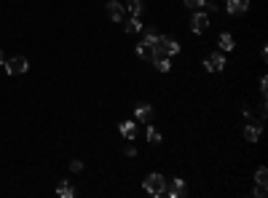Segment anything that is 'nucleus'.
Listing matches in <instances>:
<instances>
[{
	"mask_svg": "<svg viewBox=\"0 0 268 198\" xmlns=\"http://www.w3.org/2000/svg\"><path fill=\"white\" fill-rule=\"evenodd\" d=\"M142 188H145V193H150V196H164L167 177H164V174H158V172H153V174H147V177H145Z\"/></svg>",
	"mask_w": 268,
	"mask_h": 198,
	"instance_id": "1",
	"label": "nucleus"
},
{
	"mask_svg": "<svg viewBox=\"0 0 268 198\" xmlns=\"http://www.w3.org/2000/svg\"><path fill=\"white\" fill-rule=\"evenodd\" d=\"M5 72H8V75H22V72H27V59L24 56H11V59H5Z\"/></svg>",
	"mask_w": 268,
	"mask_h": 198,
	"instance_id": "2",
	"label": "nucleus"
},
{
	"mask_svg": "<svg viewBox=\"0 0 268 198\" xmlns=\"http://www.w3.org/2000/svg\"><path fill=\"white\" fill-rule=\"evenodd\" d=\"M191 30L196 32V35L207 32V30H209V14H204V11H196V14L191 16Z\"/></svg>",
	"mask_w": 268,
	"mask_h": 198,
	"instance_id": "3",
	"label": "nucleus"
},
{
	"mask_svg": "<svg viewBox=\"0 0 268 198\" xmlns=\"http://www.w3.org/2000/svg\"><path fill=\"white\" fill-rule=\"evenodd\" d=\"M204 67H207L209 72H223V67H225V56H223V51H215V54L209 56L207 62H204Z\"/></svg>",
	"mask_w": 268,
	"mask_h": 198,
	"instance_id": "4",
	"label": "nucleus"
},
{
	"mask_svg": "<svg viewBox=\"0 0 268 198\" xmlns=\"http://www.w3.org/2000/svg\"><path fill=\"white\" fill-rule=\"evenodd\" d=\"M164 193L167 196H172V198H180L182 193H185V182H182V179H167V188H164Z\"/></svg>",
	"mask_w": 268,
	"mask_h": 198,
	"instance_id": "5",
	"label": "nucleus"
},
{
	"mask_svg": "<svg viewBox=\"0 0 268 198\" xmlns=\"http://www.w3.org/2000/svg\"><path fill=\"white\" fill-rule=\"evenodd\" d=\"M105 8H107V16H110L113 22H123V11H126V8H123V3H118V0H110Z\"/></svg>",
	"mask_w": 268,
	"mask_h": 198,
	"instance_id": "6",
	"label": "nucleus"
},
{
	"mask_svg": "<svg viewBox=\"0 0 268 198\" xmlns=\"http://www.w3.org/2000/svg\"><path fill=\"white\" fill-rule=\"evenodd\" d=\"M225 8H228V14H233V16H239V14H244V11L249 8V0H225Z\"/></svg>",
	"mask_w": 268,
	"mask_h": 198,
	"instance_id": "7",
	"label": "nucleus"
},
{
	"mask_svg": "<svg viewBox=\"0 0 268 198\" xmlns=\"http://www.w3.org/2000/svg\"><path fill=\"white\" fill-rule=\"evenodd\" d=\"M134 118H137L140 123H147V121L153 118V107H150V105H140V107L134 110Z\"/></svg>",
	"mask_w": 268,
	"mask_h": 198,
	"instance_id": "8",
	"label": "nucleus"
},
{
	"mask_svg": "<svg viewBox=\"0 0 268 198\" xmlns=\"http://www.w3.org/2000/svg\"><path fill=\"white\" fill-rule=\"evenodd\" d=\"M161 46H164V51H167V56L180 54V43H177V41H172V38H161Z\"/></svg>",
	"mask_w": 268,
	"mask_h": 198,
	"instance_id": "9",
	"label": "nucleus"
},
{
	"mask_svg": "<svg viewBox=\"0 0 268 198\" xmlns=\"http://www.w3.org/2000/svg\"><path fill=\"white\" fill-rule=\"evenodd\" d=\"M260 132H263L260 126H252V123H249V126L244 129V139H247V142H258V139H260Z\"/></svg>",
	"mask_w": 268,
	"mask_h": 198,
	"instance_id": "10",
	"label": "nucleus"
},
{
	"mask_svg": "<svg viewBox=\"0 0 268 198\" xmlns=\"http://www.w3.org/2000/svg\"><path fill=\"white\" fill-rule=\"evenodd\" d=\"M118 132L123 134L126 139H134V134H137V126H134V121H123L121 126H118Z\"/></svg>",
	"mask_w": 268,
	"mask_h": 198,
	"instance_id": "11",
	"label": "nucleus"
},
{
	"mask_svg": "<svg viewBox=\"0 0 268 198\" xmlns=\"http://www.w3.org/2000/svg\"><path fill=\"white\" fill-rule=\"evenodd\" d=\"M158 41H161V35H158V32H156V27H147V30H145V41H142V43L153 48V46H156Z\"/></svg>",
	"mask_w": 268,
	"mask_h": 198,
	"instance_id": "12",
	"label": "nucleus"
},
{
	"mask_svg": "<svg viewBox=\"0 0 268 198\" xmlns=\"http://www.w3.org/2000/svg\"><path fill=\"white\" fill-rule=\"evenodd\" d=\"M218 46H220V51H233V38L228 35V32H223V35L218 38Z\"/></svg>",
	"mask_w": 268,
	"mask_h": 198,
	"instance_id": "13",
	"label": "nucleus"
},
{
	"mask_svg": "<svg viewBox=\"0 0 268 198\" xmlns=\"http://www.w3.org/2000/svg\"><path fill=\"white\" fill-rule=\"evenodd\" d=\"M56 193H59L62 198H73V196H75V190L70 188V182H67V179H62L59 188H56Z\"/></svg>",
	"mask_w": 268,
	"mask_h": 198,
	"instance_id": "14",
	"label": "nucleus"
},
{
	"mask_svg": "<svg viewBox=\"0 0 268 198\" xmlns=\"http://www.w3.org/2000/svg\"><path fill=\"white\" fill-rule=\"evenodd\" d=\"M123 30H126V32H140V30H142L140 19H137V16H132V19H126V22H123Z\"/></svg>",
	"mask_w": 268,
	"mask_h": 198,
	"instance_id": "15",
	"label": "nucleus"
},
{
	"mask_svg": "<svg viewBox=\"0 0 268 198\" xmlns=\"http://www.w3.org/2000/svg\"><path fill=\"white\" fill-rule=\"evenodd\" d=\"M142 5H145V3H142V0H126V11H132L134 16H137V14H140V11H142Z\"/></svg>",
	"mask_w": 268,
	"mask_h": 198,
	"instance_id": "16",
	"label": "nucleus"
},
{
	"mask_svg": "<svg viewBox=\"0 0 268 198\" xmlns=\"http://www.w3.org/2000/svg\"><path fill=\"white\" fill-rule=\"evenodd\" d=\"M150 54H153L150 46H145V43H140V46H137V56H140V59H150Z\"/></svg>",
	"mask_w": 268,
	"mask_h": 198,
	"instance_id": "17",
	"label": "nucleus"
},
{
	"mask_svg": "<svg viewBox=\"0 0 268 198\" xmlns=\"http://www.w3.org/2000/svg\"><path fill=\"white\" fill-rule=\"evenodd\" d=\"M255 182H268V169L260 166L258 172H255Z\"/></svg>",
	"mask_w": 268,
	"mask_h": 198,
	"instance_id": "18",
	"label": "nucleus"
},
{
	"mask_svg": "<svg viewBox=\"0 0 268 198\" xmlns=\"http://www.w3.org/2000/svg\"><path fill=\"white\" fill-rule=\"evenodd\" d=\"M147 142H150V145H158V142H161V134H158L156 129H147Z\"/></svg>",
	"mask_w": 268,
	"mask_h": 198,
	"instance_id": "19",
	"label": "nucleus"
},
{
	"mask_svg": "<svg viewBox=\"0 0 268 198\" xmlns=\"http://www.w3.org/2000/svg\"><path fill=\"white\" fill-rule=\"evenodd\" d=\"M182 3H185L188 8H204V5H207V0H182Z\"/></svg>",
	"mask_w": 268,
	"mask_h": 198,
	"instance_id": "20",
	"label": "nucleus"
},
{
	"mask_svg": "<svg viewBox=\"0 0 268 198\" xmlns=\"http://www.w3.org/2000/svg\"><path fill=\"white\" fill-rule=\"evenodd\" d=\"M266 182H258V188H255V198H266Z\"/></svg>",
	"mask_w": 268,
	"mask_h": 198,
	"instance_id": "21",
	"label": "nucleus"
},
{
	"mask_svg": "<svg viewBox=\"0 0 268 198\" xmlns=\"http://www.w3.org/2000/svg\"><path fill=\"white\" fill-rule=\"evenodd\" d=\"M260 94H263V97L268 94V81H266V78H260Z\"/></svg>",
	"mask_w": 268,
	"mask_h": 198,
	"instance_id": "22",
	"label": "nucleus"
},
{
	"mask_svg": "<svg viewBox=\"0 0 268 198\" xmlns=\"http://www.w3.org/2000/svg\"><path fill=\"white\" fill-rule=\"evenodd\" d=\"M70 169H73V172H81L83 163H81V161H73V163H70Z\"/></svg>",
	"mask_w": 268,
	"mask_h": 198,
	"instance_id": "23",
	"label": "nucleus"
},
{
	"mask_svg": "<svg viewBox=\"0 0 268 198\" xmlns=\"http://www.w3.org/2000/svg\"><path fill=\"white\" fill-rule=\"evenodd\" d=\"M126 155H137V148H134V145H126Z\"/></svg>",
	"mask_w": 268,
	"mask_h": 198,
	"instance_id": "24",
	"label": "nucleus"
},
{
	"mask_svg": "<svg viewBox=\"0 0 268 198\" xmlns=\"http://www.w3.org/2000/svg\"><path fill=\"white\" fill-rule=\"evenodd\" d=\"M0 65H5V54H3V51H0Z\"/></svg>",
	"mask_w": 268,
	"mask_h": 198,
	"instance_id": "25",
	"label": "nucleus"
}]
</instances>
